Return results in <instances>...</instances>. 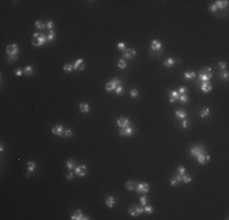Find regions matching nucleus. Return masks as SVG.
Segmentation results:
<instances>
[{
	"label": "nucleus",
	"mask_w": 229,
	"mask_h": 220,
	"mask_svg": "<svg viewBox=\"0 0 229 220\" xmlns=\"http://www.w3.org/2000/svg\"><path fill=\"white\" fill-rule=\"evenodd\" d=\"M117 125L119 126V127H121V129H124V127H127V126H129V125H131V122H129L128 117L121 116V117H118Z\"/></svg>",
	"instance_id": "obj_10"
},
{
	"label": "nucleus",
	"mask_w": 229,
	"mask_h": 220,
	"mask_svg": "<svg viewBox=\"0 0 229 220\" xmlns=\"http://www.w3.org/2000/svg\"><path fill=\"white\" fill-rule=\"evenodd\" d=\"M118 67L122 70H124L125 67H127V62L124 61V59H121L119 61H118Z\"/></svg>",
	"instance_id": "obj_34"
},
{
	"label": "nucleus",
	"mask_w": 229,
	"mask_h": 220,
	"mask_svg": "<svg viewBox=\"0 0 229 220\" xmlns=\"http://www.w3.org/2000/svg\"><path fill=\"white\" fill-rule=\"evenodd\" d=\"M118 84H122V82L119 81V78H115V80H112L111 82L106 83V86H105V89L107 90V92H112V90H115V88L117 87Z\"/></svg>",
	"instance_id": "obj_4"
},
{
	"label": "nucleus",
	"mask_w": 229,
	"mask_h": 220,
	"mask_svg": "<svg viewBox=\"0 0 229 220\" xmlns=\"http://www.w3.org/2000/svg\"><path fill=\"white\" fill-rule=\"evenodd\" d=\"M137 55V51L134 50V49H127L125 48V50L123 51V58L124 59H132V58H134Z\"/></svg>",
	"instance_id": "obj_15"
},
{
	"label": "nucleus",
	"mask_w": 229,
	"mask_h": 220,
	"mask_svg": "<svg viewBox=\"0 0 229 220\" xmlns=\"http://www.w3.org/2000/svg\"><path fill=\"white\" fill-rule=\"evenodd\" d=\"M184 77L188 78V80L194 78V77H195V72H193V71H187V72H184Z\"/></svg>",
	"instance_id": "obj_30"
},
{
	"label": "nucleus",
	"mask_w": 229,
	"mask_h": 220,
	"mask_svg": "<svg viewBox=\"0 0 229 220\" xmlns=\"http://www.w3.org/2000/svg\"><path fill=\"white\" fill-rule=\"evenodd\" d=\"M3 151H4V145L1 144V145H0V152H3Z\"/></svg>",
	"instance_id": "obj_53"
},
{
	"label": "nucleus",
	"mask_w": 229,
	"mask_h": 220,
	"mask_svg": "<svg viewBox=\"0 0 229 220\" xmlns=\"http://www.w3.org/2000/svg\"><path fill=\"white\" fill-rule=\"evenodd\" d=\"M208 114H210V109H208L207 106L202 108L201 111H200V116H201V117H207Z\"/></svg>",
	"instance_id": "obj_26"
},
{
	"label": "nucleus",
	"mask_w": 229,
	"mask_h": 220,
	"mask_svg": "<svg viewBox=\"0 0 229 220\" xmlns=\"http://www.w3.org/2000/svg\"><path fill=\"white\" fill-rule=\"evenodd\" d=\"M18 58V54H11V55H7V61L9 62H14L16 59Z\"/></svg>",
	"instance_id": "obj_32"
},
{
	"label": "nucleus",
	"mask_w": 229,
	"mask_h": 220,
	"mask_svg": "<svg viewBox=\"0 0 229 220\" xmlns=\"http://www.w3.org/2000/svg\"><path fill=\"white\" fill-rule=\"evenodd\" d=\"M144 212H146V213H149V214H151L154 212V207L145 204V206H144Z\"/></svg>",
	"instance_id": "obj_37"
},
{
	"label": "nucleus",
	"mask_w": 229,
	"mask_h": 220,
	"mask_svg": "<svg viewBox=\"0 0 229 220\" xmlns=\"http://www.w3.org/2000/svg\"><path fill=\"white\" fill-rule=\"evenodd\" d=\"M179 99V93H178V90H171L169 92V102L171 103H174L175 100H178Z\"/></svg>",
	"instance_id": "obj_18"
},
{
	"label": "nucleus",
	"mask_w": 229,
	"mask_h": 220,
	"mask_svg": "<svg viewBox=\"0 0 229 220\" xmlns=\"http://www.w3.org/2000/svg\"><path fill=\"white\" fill-rule=\"evenodd\" d=\"M219 77H221V78H223L224 81H228L229 75H228V72L224 70V71H221V72H219Z\"/></svg>",
	"instance_id": "obj_31"
},
{
	"label": "nucleus",
	"mask_w": 229,
	"mask_h": 220,
	"mask_svg": "<svg viewBox=\"0 0 229 220\" xmlns=\"http://www.w3.org/2000/svg\"><path fill=\"white\" fill-rule=\"evenodd\" d=\"M140 203H141V206L147 204V197H146V196H141V197H140Z\"/></svg>",
	"instance_id": "obj_40"
},
{
	"label": "nucleus",
	"mask_w": 229,
	"mask_h": 220,
	"mask_svg": "<svg viewBox=\"0 0 229 220\" xmlns=\"http://www.w3.org/2000/svg\"><path fill=\"white\" fill-rule=\"evenodd\" d=\"M74 169H76V170H74L76 175H77V176H79V177H83V176H85V175H87V171H88L85 165H77Z\"/></svg>",
	"instance_id": "obj_6"
},
{
	"label": "nucleus",
	"mask_w": 229,
	"mask_h": 220,
	"mask_svg": "<svg viewBox=\"0 0 229 220\" xmlns=\"http://www.w3.org/2000/svg\"><path fill=\"white\" fill-rule=\"evenodd\" d=\"M63 136H66V137H71V136H72V131L68 130V129H67V130H65V132H63Z\"/></svg>",
	"instance_id": "obj_46"
},
{
	"label": "nucleus",
	"mask_w": 229,
	"mask_h": 220,
	"mask_svg": "<svg viewBox=\"0 0 229 220\" xmlns=\"http://www.w3.org/2000/svg\"><path fill=\"white\" fill-rule=\"evenodd\" d=\"M218 67H219V70H221V71H224V70H225V67H227V64H225L224 61H221L219 64H218Z\"/></svg>",
	"instance_id": "obj_41"
},
{
	"label": "nucleus",
	"mask_w": 229,
	"mask_h": 220,
	"mask_svg": "<svg viewBox=\"0 0 229 220\" xmlns=\"http://www.w3.org/2000/svg\"><path fill=\"white\" fill-rule=\"evenodd\" d=\"M131 97H132V98H135V97H138V90L135 89V88L131 90Z\"/></svg>",
	"instance_id": "obj_47"
},
{
	"label": "nucleus",
	"mask_w": 229,
	"mask_h": 220,
	"mask_svg": "<svg viewBox=\"0 0 229 220\" xmlns=\"http://www.w3.org/2000/svg\"><path fill=\"white\" fill-rule=\"evenodd\" d=\"M34 25H35V28H38V29H44V28L46 27V26H45L44 23H42L40 21H35Z\"/></svg>",
	"instance_id": "obj_35"
},
{
	"label": "nucleus",
	"mask_w": 229,
	"mask_h": 220,
	"mask_svg": "<svg viewBox=\"0 0 229 220\" xmlns=\"http://www.w3.org/2000/svg\"><path fill=\"white\" fill-rule=\"evenodd\" d=\"M72 70H73V65H71V64H66L63 66V71H66V72H71Z\"/></svg>",
	"instance_id": "obj_38"
},
{
	"label": "nucleus",
	"mask_w": 229,
	"mask_h": 220,
	"mask_svg": "<svg viewBox=\"0 0 229 220\" xmlns=\"http://www.w3.org/2000/svg\"><path fill=\"white\" fill-rule=\"evenodd\" d=\"M134 190L138 193H146L149 191V184H146V182H138V184H135Z\"/></svg>",
	"instance_id": "obj_5"
},
{
	"label": "nucleus",
	"mask_w": 229,
	"mask_h": 220,
	"mask_svg": "<svg viewBox=\"0 0 229 220\" xmlns=\"http://www.w3.org/2000/svg\"><path fill=\"white\" fill-rule=\"evenodd\" d=\"M217 10H218V9H217V6H216L215 4H213V5H211V6H210V11H211V12H216V11H217Z\"/></svg>",
	"instance_id": "obj_50"
},
{
	"label": "nucleus",
	"mask_w": 229,
	"mask_h": 220,
	"mask_svg": "<svg viewBox=\"0 0 229 220\" xmlns=\"http://www.w3.org/2000/svg\"><path fill=\"white\" fill-rule=\"evenodd\" d=\"M200 88L203 93H208V92H211L212 90V86H211V83L210 82H202L200 84Z\"/></svg>",
	"instance_id": "obj_17"
},
{
	"label": "nucleus",
	"mask_w": 229,
	"mask_h": 220,
	"mask_svg": "<svg viewBox=\"0 0 229 220\" xmlns=\"http://www.w3.org/2000/svg\"><path fill=\"white\" fill-rule=\"evenodd\" d=\"M212 77V70L211 67H203V69L200 71L199 74V81H202V82H208Z\"/></svg>",
	"instance_id": "obj_2"
},
{
	"label": "nucleus",
	"mask_w": 229,
	"mask_h": 220,
	"mask_svg": "<svg viewBox=\"0 0 229 220\" xmlns=\"http://www.w3.org/2000/svg\"><path fill=\"white\" fill-rule=\"evenodd\" d=\"M6 53H7V55L18 54V47L16 44H10V45L6 47Z\"/></svg>",
	"instance_id": "obj_14"
},
{
	"label": "nucleus",
	"mask_w": 229,
	"mask_h": 220,
	"mask_svg": "<svg viewBox=\"0 0 229 220\" xmlns=\"http://www.w3.org/2000/svg\"><path fill=\"white\" fill-rule=\"evenodd\" d=\"M105 204L109 207V208H112V207L116 204V198L112 197V196H109V197L106 198V200H105Z\"/></svg>",
	"instance_id": "obj_19"
},
{
	"label": "nucleus",
	"mask_w": 229,
	"mask_h": 220,
	"mask_svg": "<svg viewBox=\"0 0 229 220\" xmlns=\"http://www.w3.org/2000/svg\"><path fill=\"white\" fill-rule=\"evenodd\" d=\"M201 153H205V147H203L202 144L195 145V147L191 148V151H190V154H191V155H194V157L199 155V154H201Z\"/></svg>",
	"instance_id": "obj_7"
},
{
	"label": "nucleus",
	"mask_w": 229,
	"mask_h": 220,
	"mask_svg": "<svg viewBox=\"0 0 229 220\" xmlns=\"http://www.w3.org/2000/svg\"><path fill=\"white\" fill-rule=\"evenodd\" d=\"M23 72L28 76L32 75V74H33V67H32V66H26V67L23 69Z\"/></svg>",
	"instance_id": "obj_33"
},
{
	"label": "nucleus",
	"mask_w": 229,
	"mask_h": 220,
	"mask_svg": "<svg viewBox=\"0 0 229 220\" xmlns=\"http://www.w3.org/2000/svg\"><path fill=\"white\" fill-rule=\"evenodd\" d=\"M143 212H144V206L139 207V206H137V204H133V206H131V208H129V214H131L132 216H139Z\"/></svg>",
	"instance_id": "obj_3"
},
{
	"label": "nucleus",
	"mask_w": 229,
	"mask_h": 220,
	"mask_svg": "<svg viewBox=\"0 0 229 220\" xmlns=\"http://www.w3.org/2000/svg\"><path fill=\"white\" fill-rule=\"evenodd\" d=\"M22 72H23V70H22V69H16V70H15V75H16V76H21Z\"/></svg>",
	"instance_id": "obj_49"
},
{
	"label": "nucleus",
	"mask_w": 229,
	"mask_h": 220,
	"mask_svg": "<svg viewBox=\"0 0 229 220\" xmlns=\"http://www.w3.org/2000/svg\"><path fill=\"white\" fill-rule=\"evenodd\" d=\"M134 187H135V182H133V181H127V182H125V188H127V190L133 191Z\"/></svg>",
	"instance_id": "obj_28"
},
{
	"label": "nucleus",
	"mask_w": 229,
	"mask_h": 220,
	"mask_svg": "<svg viewBox=\"0 0 229 220\" xmlns=\"http://www.w3.org/2000/svg\"><path fill=\"white\" fill-rule=\"evenodd\" d=\"M179 100H181L182 104H187L188 103V96L187 94H182V96H179Z\"/></svg>",
	"instance_id": "obj_36"
},
{
	"label": "nucleus",
	"mask_w": 229,
	"mask_h": 220,
	"mask_svg": "<svg viewBox=\"0 0 229 220\" xmlns=\"http://www.w3.org/2000/svg\"><path fill=\"white\" fill-rule=\"evenodd\" d=\"M73 69L78 70V71H82V70L85 69V62H84L83 59H77L76 62L73 64Z\"/></svg>",
	"instance_id": "obj_11"
},
{
	"label": "nucleus",
	"mask_w": 229,
	"mask_h": 220,
	"mask_svg": "<svg viewBox=\"0 0 229 220\" xmlns=\"http://www.w3.org/2000/svg\"><path fill=\"white\" fill-rule=\"evenodd\" d=\"M175 116L178 117V119H181V120H185L187 119V113L178 109V110H175Z\"/></svg>",
	"instance_id": "obj_23"
},
{
	"label": "nucleus",
	"mask_w": 229,
	"mask_h": 220,
	"mask_svg": "<svg viewBox=\"0 0 229 220\" xmlns=\"http://www.w3.org/2000/svg\"><path fill=\"white\" fill-rule=\"evenodd\" d=\"M66 166H67V169H68V170L74 169V168H76L74 160H73V159H68V160H67V163H66Z\"/></svg>",
	"instance_id": "obj_25"
},
{
	"label": "nucleus",
	"mask_w": 229,
	"mask_h": 220,
	"mask_svg": "<svg viewBox=\"0 0 229 220\" xmlns=\"http://www.w3.org/2000/svg\"><path fill=\"white\" fill-rule=\"evenodd\" d=\"M182 127H183V129H187V127H188V122H187V119H185V120H183V121H182Z\"/></svg>",
	"instance_id": "obj_51"
},
{
	"label": "nucleus",
	"mask_w": 229,
	"mask_h": 220,
	"mask_svg": "<svg viewBox=\"0 0 229 220\" xmlns=\"http://www.w3.org/2000/svg\"><path fill=\"white\" fill-rule=\"evenodd\" d=\"M118 49H119V50H122V51H124L125 50V45H124V43H123V42H121V43H118Z\"/></svg>",
	"instance_id": "obj_45"
},
{
	"label": "nucleus",
	"mask_w": 229,
	"mask_h": 220,
	"mask_svg": "<svg viewBox=\"0 0 229 220\" xmlns=\"http://www.w3.org/2000/svg\"><path fill=\"white\" fill-rule=\"evenodd\" d=\"M79 109H81V111H82V113H89L90 108H89V104L82 103L81 105H79Z\"/></svg>",
	"instance_id": "obj_24"
},
{
	"label": "nucleus",
	"mask_w": 229,
	"mask_h": 220,
	"mask_svg": "<svg viewBox=\"0 0 229 220\" xmlns=\"http://www.w3.org/2000/svg\"><path fill=\"white\" fill-rule=\"evenodd\" d=\"M177 174H179V175H184V174H185V168H184V166H178V172H177Z\"/></svg>",
	"instance_id": "obj_44"
},
{
	"label": "nucleus",
	"mask_w": 229,
	"mask_h": 220,
	"mask_svg": "<svg viewBox=\"0 0 229 220\" xmlns=\"http://www.w3.org/2000/svg\"><path fill=\"white\" fill-rule=\"evenodd\" d=\"M191 180H193V177H191V175H189V174L182 175V181H183V182H190Z\"/></svg>",
	"instance_id": "obj_29"
},
{
	"label": "nucleus",
	"mask_w": 229,
	"mask_h": 220,
	"mask_svg": "<svg viewBox=\"0 0 229 220\" xmlns=\"http://www.w3.org/2000/svg\"><path fill=\"white\" fill-rule=\"evenodd\" d=\"M179 182H182V175L175 174L173 177H172V180H171V185H172V186H177Z\"/></svg>",
	"instance_id": "obj_20"
},
{
	"label": "nucleus",
	"mask_w": 229,
	"mask_h": 220,
	"mask_svg": "<svg viewBox=\"0 0 229 220\" xmlns=\"http://www.w3.org/2000/svg\"><path fill=\"white\" fill-rule=\"evenodd\" d=\"M178 93H181V94H187V87H181V88L178 89Z\"/></svg>",
	"instance_id": "obj_48"
},
{
	"label": "nucleus",
	"mask_w": 229,
	"mask_h": 220,
	"mask_svg": "<svg viewBox=\"0 0 229 220\" xmlns=\"http://www.w3.org/2000/svg\"><path fill=\"white\" fill-rule=\"evenodd\" d=\"M45 26H46V28H48L49 31H53V27H54V22H53V21H48Z\"/></svg>",
	"instance_id": "obj_43"
},
{
	"label": "nucleus",
	"mask_w": 229,
	"mask_h": 220,
	"mask_svg": "<svg viewBox=\"0 0 229 220\" xmlns=\"http://www.w3.org/2000/svg\"><path fill=\"white\" fill-rule=\"evenodd\" d=\"M115 92H116L117 94H122V93H123V87H122V84H118L117 87L115 88Z\"/></svg>",
	"instance_id": "obj_39"
},
{
	"label": "nucleus",
	"mask_w": 229,
	"mask_h": 220,
	"mask_svg": "<svg viewBox=\"0 0 229 220\" xmlns=\"http://www.w3.org/2000/svg\"><path fill=\"white\" fill-rule=\"evenodd\" d=\"M150 48H151V50H154V51H159V50H161V49H162V44H161L160 41H157V39H154V41L151 42V45H150Z\"/></svg>",
	"instance_id": "obj_16"
},
{
	"label": "nucleus",
	"mask_w": 229,
	"mask_h": 220,
	"mask_svg": "<svg viewBox=\"0 0 229 220\" xmlns=\"http://www.w3.org/2000/svg\"><path fill=\"white\" fill-rule=\"evenodd\" d=\"M133 133H134V129H133L132 125H129V126H127L124 129L119 130V135L121 136H132Z\"/></svg>",
	"instance_id": "obj_8"
},
{
	"label": "nucleus",
	"mask_w": 229,
	"mask_h": 220,
	"mask_svg": "<svg viewBox=\"0 0 229 220\" xmlns=\"http://www.w3.org/2000/svg\"><path fill=\"white\" fill-rule=\"evenodd\" d=\"M34 169H35V163H34V161H28V163H27V170H28V172L26 174V176H27V177H29L31 172L34 171Z\"/></svg>",
	"instance_id": "obj_21"
},
{
	"label": "nucleus",
	"mask_w": 229,
	"mask_h": 220,
	"mask_svg": "<svg viewBox=\"0 0 229 220\" xmlns=\"http://www.w3.org/2000/svg\"><path fill=\"white\" fill-rule=\"evenodd\" d=\"M48 41V37L43 34V33H39V32H35L33 34V38H32V44L34 47H40L43 44H45Z\"/></svg>",
	"instance_id": "obj_1"
},
{
	"label": "nucleus",
	"mask_w": 229,
	"mask_h": 220,
	"mask_svg": "<svg viewBox=\"0 0 229 220\" xmlns=\"http://www.w3.org/2000/svg\"><path fill=\"white\" fill-rule=\"evenodd\" d=\"M51 132L54 135H57V136H63V132H65V129H63L62 125H55L53 126V130Z\"/></svg>",
	"instance_id": "obj_12"
},
{
	"label": "nucleus",
	"mask_w": 229,
	"mask_h": 220,
	"mask_svg": "<svg viewBox=\"0 0 229 220\" xmlns=\"http://www.w3.org/2000/svg\"><path fill=\"white\" fill-rule=\"evenodd\" d=\"M174 64V60L172 59V58H168V59H166L165 61H163V65L166 66V67H171V66H173Z\"/></svg>",
	"instance_id": "obj_27"
},
{
	"label": "nucleus",
	"mask_w": 229,
	"mask_h": 220,
	"mask_svg": "<svg viewBox=\"0 0 229 220\" xmlns=\"http://www.w3.org/2000/svg\"><path fill=\"white\" fill-rule=\"evenodd\" d=\"M55 38V32L54 31H49V34H48V41H53Z\"/></svg>",
	"instance_id": "obj_42"
},
{
	"label": "nucleus",
	"mask_w": 229,
	"mask_h": 220,
	"mask_svg": "<svg viewBox=\"0 0 229 220\" xmlns=\"http://www.w3.org/2000/svg\"><path fill=\"white\" fill-rule=\"evenodd\" d=\"M196 158H197V161H199L200 164H206V163H208V161H210L211 157L208 155L207 153H201V154L196 155Z\"/></svg>",
	"instance_id": "obj_9"
},
{
	"label": "nucleus",
	"mask_w": 229,
	"mask_h": 220,
	"mask_svg": "<svg viewBox=\"0 0 229 220\" xmlns=\"http://www.w3.org/2000/svg\"><path fill=\"white\" fill-rule=\"evenodd\" d=\"M71 219L72 220H88L89 218L88 216H84L81 210H77V212H74V213L71 215Z\"/></svg>",
	"instance_id": "obj_13"
},
{
	"label": "nucleus",
	"mask_w": 229,
	"mask_h": 220,
	"mask_svg": "<svg viewBox=\"0 0 229 220\" xmlns=\"http://www.w3.org/2000/svg\"><path fill=\"white\" fill-rule=\"evenodd\" d=\"M215 5L217 6V9H224V7H227V5H228V1L227 0H217Z\"/></svg>",
	"instance_id": "obj_22"
},
{
	"label": "nucleus",
	"mask_w": 229,
	"mask_h": 220,
	"mask_svg": "<svg viewBox=\"0 0 229 220\" xmlns=\"http://www.w3.org/2000/svg\"><path fill=\"white\" fill-rule=\"evenodd\" d=\"M73 176H74V174H73V172H69L68 175H67V180H72L73 179Z\"/></svg>",
	"instance_id": "obj_52"
}]
</instances>
